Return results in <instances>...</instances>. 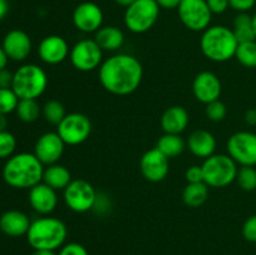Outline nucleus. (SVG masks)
I'll return each mask as SVG.
<instances>
[{
	"mask_svg": "<svg viewBox=\"0 0 256 255\" xmlns=\"http://www.w3.org/2000/svg\"><path fill=\"white\" fill-rule=\"evenodd\" d=\"M144 69L138 58L130 54H115L102 62L99 68V82L108 92L126 96L139 89Z\"/></svg>",
	"mask_w": 256,
	"mask_h": 255,
	"instance_id": "nucleus-1",
	"label": "nucleus"
},
{
	"mask_svg": "<svg viewBox=\"0 0 256 255\" xmlns=\"http://www.w3.org/2000/svg\"><path fill=\"white\" fill-rule=\"evenodd\" d=\"M44 165L34 152H19L6 160L2 169V179L15 189H32L42 182Z\"/></svg>",
	"mask_w": 256,
	"mask_h": 255,
	"instance_id": "nucleus-2",
	"label": "nucleus"
},
{
	"mask_svg": "<svg viewBox=\"0 0 256 255\" xmlns=\"http://www.w3.org/2000/svg\"><path fill=\"white\" fill-rule=\"evenodd\" d=\"M25 236L34 250L56 252L66 242L68 228L64 222L58 218L42 215L32 222Z\"/></svg>",
	"mask_w": 256,
	"mask_h": 255,
	"instance_id": "nucleus-3",
	"label": "nucleus"
},
{
	"mask_svg": "<svg viewBox=\"0 0 256 255\" xmlns=\"http://www.w3.org/2000/svg\"><path fill=\"white\" fill-rule=\"evenodd\" d=\"M239 42L232 29L225 25H212L202 32L200 49L206 59L215 62H225L235 58Z\"/></svg>",
	"mask_w": 256,
	"mask_h": 255,
	"instance_id": "nucleus-4",
	"label": "nucleus"
},
{
	"mask_svg": "<svg viewBox=\"0 0 256 255\" xmlns=\"http://www.w3.org/2000/svg\"><path fill=\"white\" fill-rule=\"evenodd\" d=\"M48 75L36 64H24L14 72L12 89L19 99H38L48 88Z\"/></svg>",
	"mask_w": 256,
	"mask_h": 255,
	"instance_id": "nucleus-5",
	"label": "nucleus"
},
{
	"mask_svg": "<svg viewBox=\"0 0 256 255\" xmlns=\"http://www.w3.org/2000/svg\"><path fill=\"white\" fill-rule=\"evenodd\" d=\"M204 182L209 188H225L236 180L238 164L229 154H214L202 165Z\"/></svg>",
	"mask_w": 256,
	"mask_h": 255,
	"instance_id": "nucleus-6",
	"label": "nucleus"
},
{
	"mask_svg": "<svg viewBox=\"0 0 256 255\" xmlns=\"http://www.w3.org/2000/svg\"><path fill=\"white\" fill-rule=\"evenodd\" d=\"M160 15V6L155 0H136L125 9L124 24L134 34L149 32Z\"/></svg>",
	"mask_w": 256,
	"mask_h": 255,
	"instance_id": "nucleus-7",
	"label": "nucleus"
},
{
	"mask_svg": "<svg viewBox=\"0 0 256 255\" xmlns=\"http://www.w3.org/2000/svg\"><path fill=\"white\" fill-rule=\"evenodd\" d=\"M64 202L74 212H88L94 209L98 192L89 182L84 179L72 180L64 189Z\"/></svg>",
	"mask_w": 256,
	"mask_h": 255,
	"instance_id": "nucleus-8",
	"label": "nucleus"
},
{
	"mask_svg": "<svg viewBox=\"0 0 256 255\" xmlns=\"http://www.w3.org/2000/svg\"><path fill=\"white\" fill-rule=\"evenodd\" d=\"M178 14L182 25L192 32H204L210 26L212 19L206 0H182Z\"/></svg>",
	"mask_w": 256,
	"mask_h": 255,
	"instance_id": "nucleus-9",
	"label": "nucleus"
},
{
	"mask_svg": "<svg viewBox=\"0 0 256 255\" xmlns=\"http://www.w3.org/2000/svg\"><path fill=\"white\" fill-rule=\"evenodd\" d=\"M92 125L89 118L82 112H70L56 126V132L66 145H80L89 139Z\"/></svg>",
	"mask_w": 256,
	"mask_h": 255,
	"instance_id": "nucleus-10",
	"label": "nucleus"
},
{
	"mask_svg": "<svg viewBox=\"0 0 256 255\" xmlns=\"http://www.w3.org/2000/svg\"><path fill=\"white\" fill-rule=\"evenodd\" d=\"M102 49L94 39L79 40L70 49L69 59L79 72H92L102 64Z\"/></svg>",
	"mask_w": 256,
	"mask_h": 255,
	"instance_id": "nucleus-11",
	"label": "nucleus"
},
{
	"mask_svg": "<svg viewBox=\"0 0 256 255\" xmlns=\"http://www.w3.org/2000/svg\"><path fill=\"white\" fill-rule=\"evenodd\" d=\"M228 154L242 166L256 165V132H238L229 138L226 144Z\"/></svg>",
	"mask_w": 256,
	"mask_h": 255,
	"instance_id": "nucleus-12",
	"label": "nucleus"
},
{
	"mask_svg": "<svg viewBox=\"0 0 256 255\" xmlns=\"http://www.w3.org/2000/svg\"><path fill=\"white\" fill-rule=\"evenodd\" d=\"M104 22V12L102 8L92 2H84L72 12V24L79 32H96Z\"/></svg>",
	"mask_w": 256,
	"mask_h": 255,
	"instance_id": "nucleus-13",
	"label": "nucleus"
},
{
	"mask_svg": "<svg viewBox=\"0 0 256 255\" xmlns=\"http://www.w3.org/2000/svg\"><path fill=\"white\" fill-rule=\"evenodd\" d=\"M64 140L56 132H44L38 138L34 146V154L42 165L56 164L62 159L65 150Z\"/></svg>",
	"mask_w": 256,
	"mask_h": 255,
	"instance_id": "nucleus-14",
	"label": "nucleus"
},
{
	"mask_svg": "<svg viewBox=\"0 0 256 255\" xmlns=\"http://www.w3.org/2000/svg\"><path fill=\"white\" fill-rule=\"evenodd\" d=\"M142 175L152 182H162L169 174V158L156 148L144 152L139 162Z\"/></svg>",
	"mask_w": 256,
	"mask_h": 255,
	"instance_id": "nucleus-15",
	"label": "nucleus"
},
{
	"mask_svg": "<svg viewBox=\"0 0 256 255\" xmlns=\"http://www.w3.org/2000/svg\"><path fill=\"white\" fill-rule=\"evenodd\" d=\"M222 92V85L220 82L219 76L212 72H199L194 78L192 82V94L196 98L198 102L202 104H209V102H215L220 99V95Z\"/></svg>",
	"mask_w": 256,
	"mask_h": 255,
	"instance_id": "nucleus-16",
	"label": "nucleus"
},
{
	"mask_svg": "<svg viewBox=\"0 0 256 255\" xmlns=\"http://www.w3.org/2000/svg\"><path fill=\"white\" fill-rule=\"evenodd\" d=\"M40 60L48 65H59L69 58L70 48L60 35H48L38 46Z\"/></svg>",
	"mask_w": 256,
	"mask_h": 255,
	"instance_id": "nucleus-17",
	"label": "nucleus"
},
{
	"mask_svg": "<svg viewBox=\"0 0 256 255\" xmlns=\"http://www.w3.org/2000/svg\"><path fill=\"white\" fill-rule=\"evenodd\" d=\"M2 46L9 59L14 62H24L32 52V42L26 32L15 29L5 35Z\"/></svg>",
	"mask_w": 256,
	"mask_h": 255,
	"instance_id": "nucleus-18",
	"label": "nucleus"
},
{
	"mask_svg": "<svg viewBox=\"0 0 256 255\" xmlns=\"http://www.w3.org/2000/svg\"><path fill=\"white\" fill-rule=\"evenodd\" d=\"M29 204L38 214L50 215L58 206L56 190L45 182H39L29 189Z\"/></svg>",
	"mask_w": 256,
	"mask_h": 255,
	"instance_id": "nucleus-19",
	"label": "nucleus"
},
{
	"mask_svg": "<svg viewBox=\"0 0 256 255\" xmlns=\"http://www.w3.org/2000/svg\"><path fill=\"white\" fill-rule=\"evenodd\" d=\"M186 148L196 158L206 159L215 154L216 150V139L214 135L205 129H198L189 135L186 140Z\"/></svg>",
	"mask_w": 256,
	"mask_h": 255,
	"instance_id": "nucleus-20",
	"label": "nucleus"
},
{
	"mask_svg": "<svg viewBox=\"0 0 256 255\" xmlns=\"http://www.w3.org/2000/svg\"><path fill=\"white\" fill-rule=\"evenodd\" d=\"M30 224L29 216L20 210H8L0 216V230L8 236L19 238L26 235Z\"/></svg>",
	"mask_w": 256,
	"mask_h": 255,
	"instance_id": "nucleus-21",
	"label": "nucleus"
},
{
	"mask_svg": "<svg viewBox=\"0 0 256 255\" xmlns=\"http://www.w3.org/2000/svg\"><path fill=\"white\" fill-rule=\"evenodd\" d=\"M189 122L190 116L188 110L180 105H174V106H170L165 110L162 120H160V124H162L164 132H166V134L180 135L186 130Z\"/></svg>",
	"mask_w": 256,
	"mask_h": 255,
	"instance_id": "nucleus-22",
	"label": "nucleus"
},
{
	"mask_svg": "<svg viewBox=\"0 0 256 255\" xmlns=\"http://www.w3.org/2000/svg\"><path fill=\"white\" fill-rule=\"evenodd\" d=\"M94 40L99 44L102 52H116L125 42L124 32L114 25L102 26L94 35Z\"/></svg>",
	"mask_w": 256,
	"mask_h": 255,
	"instance_id": "nucleus-23",
	"label": "nucleus"
},
{
	"mask_svg": "<svg viewBox=\"0 0 256 255\" xmlns=\"http://www.w3.org/2000/svg\"><path fill=\"white\" fill-rule=\"evenodd\" d=\"M72 172L66 166L59 164L48 165L42 174V182L49 185L50 188L58 190H64L72 182Z\"/></svg>",
	"mask_w": 256,
	"mask_h": 255,
	"instance_id": "nucleus-24",
	"label": "nucleus"
},
{
	"mask_svg": "<svg viewBox=\"0 0 256 255\" xmlns=\"http://www.w3.org/2000/svg\"><path fill=\"white\" fill-rule=\"evenodd\" d=\"M209 198V186L202 182L186 184L182 192V202L189 208H199Z\"/></svg>",
	"mask_w": 256,
	"mask_h": 255,
	"instance_id": "nucleus-25",
	"label": "nucleus"
},
{
	"mask_svg": "<svg viewBox=\"0 0 256 255\" xmlns=\"http://www.w3.org/2000/svg\"><path fill=\"white\" fill-rule=\"evenodd\" d=\"M185 148H186V142L182 139V135L166 134V132L158 140L156 144V149L169 159L182 155Z\"/></svg>",
	"mask_w": 256,
	"mask_h": 255,
	"instance_id": "nucleus-26",
	"label": "nucleus"
},
{
	"mask_svg": "<svg viewBox=\"0 0 256 255\" xmlns=\"http://www.w3.org/2000/svg\"><path fill=\"white\" fill-rule=\"evenodd\" d=\"M232 32L239 42H246L256 40L252 16L248 12H239L235 16L232 24Z\"/></svg>",
	"mask_w": 256,
	"mask_h": 255,
	"instance_id": "nucleus-27",
	"label": "nucleus"
},
{
	"mask_svg": "<svg viewBox=\"0 0 256 255\" xmlns=\"http://www.w3.org/2000/svg\"><path fill=\"white\" fill-rule=\"evenodd\" d=\"M15 112L22 122H34L42 114V108L40 106L36 99H20Z\"/></svg>",
	"mask_w": 256,
	"mask_h": 255,
	"instance_id": "nucleus-28",
	"label": "nucleus"
},
{
	"mask_svg": "<svg viewBox=\"0 0 256 255\" xmlns=\"http://www.w3.org/2000/svg\"><path fill=\"white\" fill-rule=\"evenodd\" d=\"M235 58L245 68H256V40L246 42H239Z\"/></svg>",
	"mask_w": 256,
	"mask_h": 255,
	"instance_id": "nucleus-29",
	"label": "nucleus"
},
{
	"mask_svg": "<svg viewBox=\"0 0 256 255\" xmlns=\"http://www.w3.org/2000/svg\"><path fill=\"white\" fill-rule=\"evenodd\" d=\"M42 116L49 124L58 126L62 120L66 116L65 106L59 100H49L42 106Z\"/></svg>",
	"mask_w": 256,
	"mask_h": 255,
	"instance_id": "nucleus-30",
	"label": "nucleus"
},
{
	"mask_svg": "<svg viewBox=\"0 0 256 255\" xmlns=\"http://www.w3.org/2000/svg\"><path fill=\"white\" fill-rule=\"evenodd\" d=\"M236 182L245 192L256 190V169L255 166H242L238 170Z\"/></svg>",
	"mask_w": 256,
	"mask_h": 255,
	"instance_id": "nucleus-31",
	"label": "nucleus"
},
{
	"mask_svg": "<svg viewBox=\"0 0 256 255\" xmlns=\"http://www.w3.org/2000/svg\"><path fill=\"white\" fill-rule=\"evenodd\" d=\"M19 100L12 89H0V114L8 115L15 112Z\"/></svg>",
	"mask_w": 256,
	"mask_h": 255,
	"instance_id": "nucleus-32",
	"label": "nucleus"
},
{
	"mask_svg": "<svg viewBox=\"0 0 256 255\" xmlns=\"http://www.w3.org/2000/svg\"><path fill=\"white\" fill-rule=\"evenodd\" d=\"M16 149V139L8 130L0 132V159H9Z\"/></svg>",
	"mask_w": 256,
	"mask_h": 255,
	"instance_id": "nucleus-33",
	"label": "nucleus"
},
{
	"mask_svg": "<svg viewBox=\"0 0 256 255\" xmlns=\"http://www.w3.org/2000/svg\"><path fill=\"white\" fill-rule=\"evenodd\" d=\"M226 105H225L220 99L209 102V104H206V108H205V115H206L208 119L212 120V122H222V120L226 118Z\"/></svg>",
	"mask_w": 256,
	"mask_h": 255,
	"instance_id": "nucleus-34",
	"label": "nucleus"
},
{
	"mask_svg": "<svg viewBox=\"0 0 256 255\" xmlns=\"http://www.w3.org/2000/svg\"><path fill=\"white\" fill-rule=\"evenodd\" d=\"M56 255H89L86 248L79 242H66L59 249Z\"/></svg>",
	"mask_w": 256,
	"mask_h": 255,
	"instance_id": "nucleus-35",
	"label": "nucleus"
},
{
	"mask_svg": "<svg viewBox=\"0 0 256 255\" xmlns=\"http://www.w3.org/2000/svg\"><path fill=\"white\" fill-rule=\"evenodd\" d=\"M242 232V236L246 242H256V214L252 215L245 220Z\"/></svg>",
	"mask_w": 256,
	"mask_h": 255,
	"instance_id": "nucleus-36",
	"label": "nucleus"
},
{
	"mask_svg": "<svg viewBox=\"0 0 256 255\" xmlns=\"http://www.w3.org/2000/svg\"><path fill=\"white\" fill-rule=\"evenodd\" d=\"M185 179H186L188 184L204 182V172H202V165H192L188 168L185 172Z\"/></svg>",
	"mask_w": 256,
	"mask_h": 255,
	"instance_id": "nucleus-37",
	"label": "nucleus"
},
{
	"mask_svg": "<svg viewBox=\"0 0 256 255\" xmlns=\"http://www.w3.org/2000/svg\"><path fill=\"white\" fill-rule=\"evenodd\" d=\"M256 0H229V5L232 9L239 12H248L255 6Z\"/></svg>",
	"mask_w": 256,
	"mask_h": 255,
	"instance_id": "nucleus-38",
	"label": "nucleus"
},
{
	"mask_svg": "<svg viewBox=\"0 0 256 255\" xmlns=\"http://www.w3.org/2000/svg\"><path fill=\"white\" fill-rule=\"evenodd\" d=\"M206 4L212 14H222L230 6L229 0H206Z\"/></svg>",
	"mask_w": 256,
	"mask_h": 255,
	"instance_id": "nucleus-39",
	"label": "nucleus"
},
{
	"mask_svg": "<svg viewBox=\"0 0 256 255\" xmlns=\"http://www.w3.org/2000/svg\"><path fill=\"white\" fill-rule=\"evenodd\" d=\"M14 74L5 68L0 70V89H12Z\"/></svg>",
	"mask_w": 256,
	"mask_h": 255,
	"instance_id": "nucleus-40",
	"label": "nucleus"
},
{
	"mask_svg": "<svg viewBox=\"0 0 256 255\" xmlns=\"http://www.w3.org/2000/svg\"><path fill=\"white\" fill-rule=\"evenodd\" d=\"M162 9H178L182 0H155Z\"/></svg>",
	"mask_w": 256,
	"mask_h": 255,
	"instance_id": "nucleus-41",
	"label": "nucleus"
},
{
	"mask_svg": "<svg viewBox=\"0 0 256 255\" xmlns=\"http://www.w3.org/2000/svg\"><path fill=\"white\" fill-rule=\"evenodd\" d=\"M244 119H245V122H246L248 125L256 126V109L246 110Z\"/></svg>",
	"mask_w": 256,
	"mask_h": 255,
	"instance_id": "nucleus-42",
	"label": "nucleus"
},
{
	"mask_svg": "<svg viewBox=\"0 0 256 255\" xmlns=\"http://www.w3.org/2000/svg\"><path fill=\"white\" fill-rule=\"evenodd\" d=\"M9 12V2L8 0H0V20L4 19Z\"/></svg>",
	"mask_w": 256,
	"mask_h": 255,
	"instance_id": "nucleus-43",
	"label": "nucleus"
},
{
	"mask_svg": "<svg viewBox=\"0 0 256 255\" xmlns=\"http://www.w3.org/2000/svg\"><path fill=\"white\" fill-rule=\"evenodd\" d=\"M8 60H9V58H8V55L5 54L2 46H0V70L5 69V68H6Z\"/></svg>",
	"mask_w": 256,
	"mask_h": 255,
	"instance_id": "nucleus-44",
	"label": "nucleus"
},
{
	"mask_svg": "<svg viewBox=\"0 0 256 255\" xmlns=\"http://www.w3.org/2000/svg\"><path fill=\"white\" fill-rule=\"evenodd\" d=\"M6 126H8L6 115L0 114V132H4V130H6Z\"/></svg>",
	"mask_w": 256,
	"mask_h": 255,
	"instance_id": "nucleus-45",
	"label": "nucleus"
},
{
	"mask_svg": "<svg viewBox=\"0 0 256 255\" xmlns=\"http://www.w3.org/2000/svg\"><path fill=\"white\" fill-rule=\"evenodd\" d=\"M114 2H116L118 5H120V6L129 8L130 5H132L134 2H136V0H114Z\"/></svg>",
	"mask_w": 256,
	"mask_h": 255,
	"instance_id": "nucleus-46",
	"label": "nucleus"
},
{
	"mask_svg": "<svg viewBox=\"0 0 256 255\" xmlns=\"http://www.w3.org/2000/svg\"><path fill=\"white\" fill-rule=\"evenodd\" d=\"M32 255H56L52 250H34Z\"/></svg>",
	"mask_w": 256,
	"mask_h": 255,
	"instance_id": "nucleus-47",
	"label": "nucleus"
},
{
	"mask_svg": "<svg viewBox=\"0 0 256 255\" xmlns=\"http://www.w3.org/2000/svg\"><path fill=\"white\" fill-rule=\"evenodd\" d=\"M252 24H254V30H255V35H256V12L252 15Z\"/></svg>",
	"mask_w": 256,
	"mask_h": 255,
	"instance_id": "nucleus-48",
	"label": "nucleus"
}]
</instances>
